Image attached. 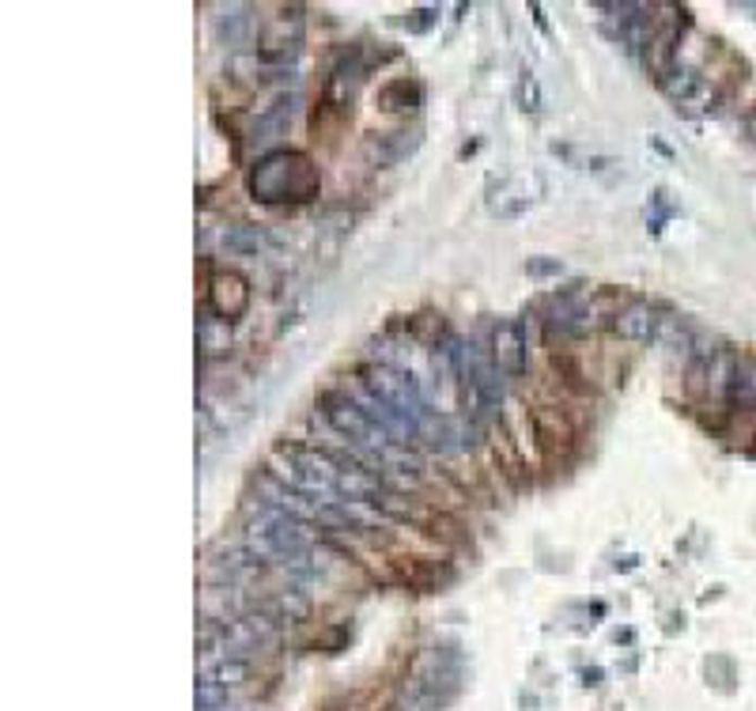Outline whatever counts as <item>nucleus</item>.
I'll return each instance as SVG.
<instances>
[{
  "label": "nucleus",
  "mask_w": 756,
  "mask_h": 711,
  "mask_svg": "<svg viewBox=\"0 0 756 711\" xmlns=\"http://www.w3.org/2000/svg\"><path fill=\"white\" fill-rule=\"evenodd\" d=\"M246 541H250V552L258 560L292 567V572H310L307 567V549H310L307 531H302L299 519H292L288 511L273 508V503H258V508L250 511Z\"/></svg>",
  "instance_id": "nucleus-1"
},
{
  "label": "nucleus",
  "mask_w": 756,
  "mask_h": 711,
  "mask_svg": "<svg viewBox=\"0 0 756 711\" xmlns=\"http://www.w3.org/2000/svg\"><path fill=\"white\" fill-rule=\"evenodd\" d=\"M269 470H273L276 481H284V485L296 488L302 496H325V503H337V500H330V496H337L340 465L333 462L330 454H322V450L288 444L269 458Z\"/></svg>",
  "instance_id": "nucleus-2"
},
{
  "label": "nucleus",
  "mask_w": 756,
  "mask_h": 711,
  "mask_svg": "<svg viewBox=\"0 0 756 711\" xmlns=\"http://www.w3.org/2000/svg\"><path fill=\"white\" fill-rule=\"evenodd\" d=\"M250 189L261 201H288V197L292 201H307L318 189V178H314V171L307 167V160L276 152V155H265V160L253 167Z\"/></svg>",
  "instance_id": "nucleus-3"
},
{
  "label": "nucleus",
  "mask_w": 756,
  "mask_h": 711,
  "mask_svg": "<svg viewBox=\"0 0 756 711\" xmlns=\"http://www.w3.org/2000/svg\"><path fill=\"white\" fill-rule=\"evenodd\" d=\"M322 406H325L322 413H325V421L333 424V432H337L340 439H348V447L363 450V454H375L379 465H382V458H386V450L397 447L348 394H330Z\"/></svg>",
  "instance_id": "nucleus-4"
},
{
  "label": "nucleus",
  "mask_w": 756,
  "mask_h": 711,
  "mask_svg": "<svg viewBox=\"0 0 756 711\" xmlns=\"http://www.w3.org/2000/svg\"><path fill=\"white\" fill-rule=\"evenodd\" d=\"M360 378L375 398H382L386 406H394L397 413H405L409 421L420 424L427 416L424 390H420V383L409 375V371L394 367V363H371V367L360 371Z\"/></svg>",
  "instance_id": "nucleus-5"
},
{
  "label": "nucleus",
  "mask_w": 756,
  "mask_h": 711,
  "mask_svg": "<svg viewBox=\"0 0 756 711\" xmlns=\"http://www.w3.org/2000/svg\"><path fill=\"white\" fill-rule=\"evenodd\" d=\"M526 352L530 349H526V329H522V322L507 319L492 329V360H496L499 375H507V378L526 375V367H530Z\"/></svg>",
  "instance_id": "nucleus-6"
},
{
  "label": "nucleus",
  "mask_w": 756,
  "mask_h": 711,
  "mask_svg": "<svg viewBox=\"0 0 756 711\" xmlns=\"http://www.w3.org/2000/svg\"><path fill=\"white\" fill-rule=\"evenodd\" d=\"M658 329V319L650 314L647 303H628L624 311L612 319V334L620 337V341H650Z\"/></svg>",
  "instance_id": "nucleus-7"
},
{
  "label": "nucleus",
  "mask_w": 756,
  "mask_h": 711,
  "mask_svg": "<svg viewBox=\"0 0 756 711\" xmlns=\"http://www.w3.org/2000/svg\"><path fill=\"white\" fill-rule=\"evenodd\" d=\"M261 492H265V500L273 503V508L288 511L292 519H318V511H322L314 500H307V496L296 492V488H288L276 477H261Z\"/></svg>",
  "instance_id": "nucleus-8"
},
{
  "label": "nucleus",
  "mask_w": 756,
  "mask_h": 711,
  "mask_svg": "<svg viewBox=\"0 0 756 711\" xmlns=\"http://www.w3.org/2000/svg\"><path fill=\"white\" fill-rule=\"evenodd\" d=\"M730 401L742 409H756V356H742L730 378Z\"/></svg>",
  "instance_id": "nucleus-9"
},
{
  "label": "nucleus",
  "mask_w": 756,
  "mask_h": 711,
  "mask_svg": "<svg viewBox=\"0 0 756 711\" xmlns=\"http://www.w3.org/2000/svg\"><path fill=\"white\" fill-rule=\"evenodd\" d=\"M197 341H201L205 356H224L227 345H231L227 319H212V314H205V319L197 322Z\"/></svg>",
  "instance_id": "nucleus-10"
},
{
  "label": "nucleus",
  "mask_w": 756,
  "mask_h": 711,
  "mask_svg": "<svg viewBox=\"0 0 756 711\" xmlns=\"http://www.w3.org/2000/svg\"><path fill=\"white\" fill-rule=\"evenodd\" d=\"M227 700H231L227 685H220L212 674H201V682H197V711H224Z\"/></svg>",
  "instance_id": "nucleus-11"
},
{
  "label": "nucleus",
  "mask_w": 756,
  "mask_h": 711,
  "mask_svg": "<svg viewBox=\"0 0 756 711\" xmlns=\"http://www.w3.org/2000/svg\"><path fill=\"white\" fill-rule=\"evenodd\" d=\"M224 247L231 254H261L265 250V235L258 227H231V232H224Z\"/></svg>",
  "instance_id": "nucleus-12"
},
{
  "label": "nucleus",
  "mask_w": 756,
  "mask_h": 711,
  "mask_svg": "<svg viewBox=\"0 0 756 711\" xmlns=\"http://www.w3.org/2000/svg\"><path fill=\"white\" fill-rule=\"evenodd\" d=\"M205 674H212L220 685L235 689V685H243L246 674H250V662H246V659H220V662H209V666H205Z\"/></svg>",
  "instance_id": "nucleus-13"
},
{
  "label": "nucleus",
  "mask_w": 756,
  "mask_h": 711,
  "mask_svg": "<svg viewBox=\"0 0 756 711\" xmlns=\"http://www.w3.org/2000/svg\"><path fill=\"white\" fill-rule=\"evenodd\" d=\"M519 102H522V110H526V114H537V110H541V88H537V76H533V73H522Z\"/></svg>",
  "instance_id": "nucleus-14"
},
{
  "label": "nucleus",
  "mask_w": 756,
  "mask_h": 711,
  "mask_svg": "<svg viewBox=\"0 0 756 711\" xmlns=\"http://www.w3.org/2000/svg\"><path fill=\"white\" fill-rule=\"evenodd\" d=\"M560 269H563L560 262H533V258H530L526 273H530V276H556Z\"/></svg>",
  "instance_id": "nucleus-15"
},
{
  "label": "nucleus",
  "mask_w": 756,
  "mask_h": 711,
  "mask_svg": "<svg viewBox=\"0 0 756 711\" xmlns=\"http://www.w3.org/2000/svg\"><path fill=\"white\" fill-rule=\"evenodd\" d=\"M749 137H753V145H756V114L749 117Z\"/></svg>",
  "instance_id": "nucleus-16"
}]
</instances>
